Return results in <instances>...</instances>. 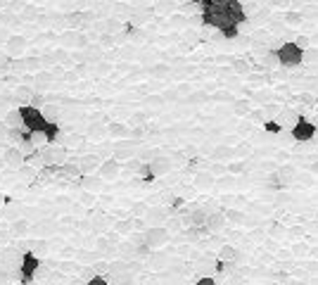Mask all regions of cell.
I'll return each instance as SVG.
<instances>
[{"instance_id":"obj_40","label":"cell","mask_w":318,"mask_h":285,"mask_svg":"<svg viewBox=\"0 0 318 285\" xmlns=\"http://www.w3.org/2000/svg\"><path fill=\"white\" fill-rule=\"evenodd\" d=\"M53 57H55V62H67V53L64 50H55Z\"/></svg>"},{"instance_id":"obj_45","label":"cell","mask_w":318,"mask_h":285,"mask_svg":"<svg viewBox=\"0 0 318 285\" xmlns=\"http://www.w3.org/2000/svg\"><path fill=\"white\" fill-rule=\"evenodd\" d=\"M311 171H313V174H318V160L313 162V164H311Z\"/></svg>"},{"instance_id":"obj_11","label":"cell","mask_w":318,"mask_h":285,"mask_svg":"<svg viewBox=\"0 0 318 285\" xmlns=\"http://www.w3.org/2000/svg\"><path fill=\"white\" fill-rule=\"evenodd\" d=\"M294 174H297V171H294V167H290V164H282V167H278V171L271 176V181H273V183H285V186H287V183H292V181H294Z\"/></svg>"},{"instance_id":"obj_1","label":"cell","mask_w":318,"mask_h":285,"mask_svg":"<svg viewBox=\"0 0 318 285\" xmlns=\"http://www.w3.org/2000/svg\"><path fill=\"white\" fill-rule=\"evenodd\" d=\"M304 48H299V45L294 43V41H290V43H282L278 50H275V55H278V62L282 64V67H287V69H292V67H299L301 62H304Z\"/></svg>"},{"instance_id":"obj_19","label":"cell","mask_w":318,"mask_h":285,"mask_svg":"<svg viewBox=\"0 0 318 285\" xmlns=\"http://www.w3.org/2000/svg\"><path fill=\"white\" fill-rule=\"evenodd\" d=\"M207 216H209V214L204 212V209H195V212L185 219V223H190V226H204V223H207Z\"/></svg>"},{"instance_id":"obj_23","label":"cell","mask_w":318,"mask_h":285,"mask_svg":"<svg viewBox=\"0 0 318 285\" xmlns=\"http://www.w3.org/2000/svg\"><path fill=\"white\" fill-rule=\"evenodd\" d=\"M211 183H214V176H211L209 171H202V174H197V186H200V188H209Z\"/></svg>"},{"instance_id":"obj_7","label":"cell","mask_w":318,"mask_h":285,"mask_svg":"<svg viewBox=\"0 0 318 285\" xmlns=\"http://www.w3.org/2000/svg\"><path fill=\"white\" fill-rule=\"evenodd\" d=\"M3 162H5V167H8L10 171H19L24 167V152L19 150V148H5Z\"/></svg>"},{"instance_id":"obj_12","label":"cell","mask_w":318,"mask_h":285,"mask_svg":"<svg viewBox=\"0 0 318 285\" xmlns=\"http://www.w3.org/2000/svg\"><path fill=\"white\" fill-rule=\"evenodd\" d=\"M102 160L98 157V155H83L81 160H79V167H81V174L86 176V174H93V171L100 169Z\"/></svg>"},{"instance_id":"obj_18","label":"cell","mask_w":318,"mask_h":285,"mask_svg":"<svg viewBox=\"0 0 318 285\" xmlns=\"http://www.w3.org/2000/svg\"><path fill=\"white\" fill-rule=\"evenodd\" d=\"M31 140H34V145H36L38 150H43V148H48V145H53V140H50V135H48L46 131H31Z\"/></svg>"},{"instance_id":"obj_8","label":"cell","mask_w":318,"mask_h":285,"mask_svg":"<svg viewBox=\"0 0 318 285\" xmlns=\"http://www.w3.org/2000/svg\"><path fill=\"white\" fill-rule=\"evenodd\" d=\"M24 50H27V38L24 36L15 34L5 41V53H8V57H19Z\"/></svg>"},{"instance_id":"obj_44","label":"cell","mask_w":318,"mask_h":285,"mask_svg":"<svg viewBox=\"0 0 318 285\" xmlns=\"http://www.w3.org/2000/svg\"><path fill=\"white\" fill-rule=\"evenodd\" d=\"M273 5H278V8H285V5H290V0H271Z\"/></svg>"},{"instance_id":"obj_27","label":"cell","mask_w":318,"mask_h":285,"mask_svg":"<svg viewBox=\"0 0 318 285\" xmlns=\"http://www.w3.org/2000/svg\"><path fill=\"white\" fill-rule=\"evenodd\" d=\"M109 133L114 135V138H119V135H126V126H121V124H112V126H109Z\"/></svg>"},{"instance_id":"obj_46","label":"cell","mask_w":318,"mask_h":285,"mask_svg":"<svg viewBox=\"0 0 318 285\" xmlns=\"http://www.w3.org/2000/svg\"><path fill=\"white\" fill-rule=\"evenodd\" d=\"M0 254H3V247H0Z\"/></svg>"},{"instance_id":"obj_17","label":"cell","mask_w":318,"mask_h":285,"mask_svg":"<svg viewBox=\"0 0 318 285\" xmlns=\"http://www.w3.org/2000/svg\"><path fill=\"white\" fill-rule=\"evenodd\" d=\"M5 124H8L10 128H22V126H24V116H22V109H19V107L10 109L8 114H5Z\"/></svg>"},{"instance_id":"obj_26","label":"cell","mask_w":318,"mask_h":285,"mask_svg":"<svg viewBox=\"0 0 318 285\" xmlns=\"http://www.w3.org/2000/svg\"><path fill=\"white\" fill-rule=\"evenodd\" d=\"M98 29H100V31H117V29H121V27H119V22H114V19H105V22L98 24Z\"/></svg>"},{"instance_id":"obj_30","label":"cell","mask_w":318,"mask_h":285,"mask_svg":"<svg viewBox=\"0 0 318 285\" xmlns=\"http://www.w3.org/2000/svg\"><path fill=\"white\" fill-rule=\"evenodd\" d=\"M299 116H297V112H292V109H285L282 112V121H287V124H294Z\"/></svg>"},{"instance_id":"obj_9","label":"cell","mask_w":318,"mask_h":285,"mask_svg":"<svg viewBox=\"0 0 318 285\" xmlns=\"http://www.w3.org/2000/svg\"><path fill=\"white\" fill-rule=\"evenodd\" d=\"M98 174H100L102 181H114V178L121 174V164H119L117 160H107L100 164V169H98Z\"/></svg>"},{"instance_id":"obj_5","label":"cell","mask_w":318,"mask_h":285,"mask_svg":"<svg viewBox=\"0 0 318 285\" xmlns=\"http://www.w3.org/2000/svg\"><path fill=\"white\" fill-rule=\"evenodd\" d=\"M60 41H62L64 48H86V45H88V38H86V34H83V31H79V29H67Z\"/></svg>"},{"instance_id":"obj_16","label":"cell","mask_w":318,"mask_h":285,"mask_svg":"<svg viewBox=\"0 0 318 285\" xmlns=\"http://www.w3.org/2000/svg\"><path fill=\"white\" fill-rule=\"evenodd\" d=\"M150 167H152V174H155V176H164V174L171 171V162L166 160V157H155V160L150 162Z\"/></svg>"},{"instance_id":"obj_21","label":"cell","mask_w":318,"mask_h":285,"mask_svg":"<svg viewBox=\"0 0 318 285\" xmlns=\"http://www.w3.org/2000/svg\"><path fill=\"white\" fill-rule=\"evenodd\" d=\"M138 152L133 145H119L117 148V160H131V157H136Z\"/></svg>"},{"instance_id":"obj_10","label":"cell","mask_w":318,"mask_h":285,"mask_svg":"<svg viewBox=\"0 0 318 285\" xmlns=\"http://www.w3.org/2000/svg\"><path fill=\"white\" fill-rule=\"evenodd\" d=\"M226 12L230 15V19H233L235 24H245L247 22V12H245V8H242L240 0H230L226 5Z\"/></svg>"},{"instance_id":"obj_35","label":"cell","mask_w":318,"mask_h":285,"mask_svg":"<svg viewBox=\"0 0 318 285\" xmlns=\"http://www.w3.org/2000/svg\"><path fill=\"white\" fill-rule=\"evenodd\" d=\"M136 223H131V221H121V223H117V231L119 233H131V228H133Z\"/></svg>"},{"instance_id":"obj_25","label":"cell","mask_w":318,"mask_h":285,"mask_svg":"<svg viewBox=\"0 0 318 285\" xmlns=\"http://www.w3.org/2000/svg\"><path fill=\"white\" fill-rule=\"evenodd\" d=\"M12 231H15V235H22V233L29 231V221L27 219H17V221L12 223Z\"/></svg>"},{"instance_id":"obj_32","label":"cell","mask_w":318,"mask_h":285,"mask_svg":"<svg viewBox=\"0 0 318 285\" xmlns=\"http://www.w3.org/2000/svg\"><path fill=\"white\" fill-rule=\"evenodd\" d=\"M79 273H81V280H86V283H88V280H91V278L95 276L98 271H95V268H81Z\"/></svg>"},{"instance_id":"obj_34","label":"cell","mask_w":318,"mask_h":285,"mask_svg":"<svg viewBox=\"0 0 318 285\" xmlns=\"http://www.w3.org/2000/svg\"><path fill=\"white\" fill-rule=\"evenodd\" d=\"M216 157H218V160H230V157H233V150H228V148H218Z\"/></svg>"},{"instance_id":"obj_36","label":"cell","mask_w":318,"mask_h":285,"mask_svg":"<svg viewBox=\"0 0 318 285\" xmlns=\"http://www.w3.org/2000/svg\"><path fill=\"white\" fill-rule=\"evenodd\" d=\"M10 131H12V128H10L5 121H0V140H8V138H10Z\"/></svg>"},{"instance_id":"obj_41","label":"cell","mask_w":318,"mask_h":285,"mask_svg":"<svg viewBox=\"0 0 318 285\" xmlns=\"http://www.w3.org/2000/svg\"><path fill=\"white\" fill-rule=\"evenodd\" d=\"M83 186H86V188H91V190H95V188L100 186V183H98L95 178H83Z\"/></svg>"},{"instance_id":"obj_38","label":"cell","mask_w":318,"mask_h":285,"mask_svg":"<svg viewBox=\"0 0 318 285\" xmlns=\"http://www.w3.org/2000/svg\"><path fill=\"white\" fill-rule=\"evenodd\" d=\"M266 131H271V133H278V131H280V121H266Z\"/></svg>"},{"instance_id":"obj_20","label":"cell","mask_w":318,"mask_h":285,"mask_svg":"<svg viewBox=\"0 0 318 285\" xmlns=\"http://www.w3.org/2000/svg\"><path fill=\"white\" fill-rule=\"evenodd\" d=\"M31 90L27 88V86H17V90H15V100L17 102H22V105H27V102H31Z\"/></svg>"},{"instance_id":"obj_22","label":"cell","mask_w":318,"mask_h":285,"mask_svg":"<svg viewBox=\"0 0 318 285\" xmlns=\"http://www.w3.org/2000/svg\"><path fill=\"white\" fill-rule=\"evenodd\" d=\"M17 176L22 178V181H27V183H31V181L36 178V167H22V169L17 171Z\"/></svg>"},{"instance_id":"obj_6","label":"cell","mask_w":318,"mask_h":285,"mask_svg":"<svg viewBox=\"0 0 318 285\" xmlns=\"http://www.w3.org/2000/svg\"><path fill=\"white\" fill-rule=\"evenodd\" d=\"M41 152V162L48 164V167H53V164H64V157H67V150L64 148H53V145H48L43 148Z\"/></svg>"},{"instance_id":"obj_14","label":"cell","mask_w":318,"mask_h":285,"mask_svg":"<svg viewBox=\"0 0 318 285\" xmlns=\"http://www.w3.org/2000/svg\"><path fill=\"white\" fill-rule=\"evenodd\" d=\"M22 257H24V254H17L15 249H8V252L0 254V266L3 268H17V266H22Z\"/></svg>"},{"instance_id":"obj_42","label":"cell","mask_w":318,"mask_h":285,"mask_svg":"<svg viewBox=\"0 0 318 285\" xmlns=\"http://www.w3.org/2000/svg\"><path fill=\"white\" fill-rule=\"evenodd\" d=\"M43 102H46V98H43V95H34V98H31V105H36V107H41Z\"/></svg>"},{"instance_id":"obj_3","label":"cell","mask_w":318,"mask_h":285,"mask_svg":"<svg viewBox=\"0 0 318 285\" xmlns=\"http://www.w3.org/2000/svg\"><path fill=\"white\" fill-rule=\"evenodd\" d=\"M292 138L297 143H309L316 138V124H311L309 119L299 116L294 124H292Z\"/></svg>"},{"instance_id":"obj_43","label":"cell","mask_w":318,"mask_h":285,"mask_svg":"<svg viewBox=\"0 0 318 285\" xmlns=\"http://www.w3.org/2000/svg\"><path fill=\"white\" fill-rule=\"evenodd\" d=\"M93 268H95V271H98V273H105V271H107V264H95V266H93Z\"/></svg>"},{"instance_id":"obj_13","label":"cell","mask_w":318,"mask_h":285,"mask_svg":"<svg viewBox=\"0 0 318 285\" xmlns=\"http://www.w3.org/2000/svg\"><path fill=\"white\" fill-rule=\"evenodd\" d=\"M204 226H207V231H209V233H221L223 228H226V214H221V212L209 214Z\"/></svg>"},{"instance_id":"obj_29","label":"cell","mask_w":318,"mask_h":285,"mask_svg":"<svg viewBox=\"0 0 318 285\" xmlns=\"http://www.w3.org/2000/svg\"><path fill=\"white\" fill-rule=\"evenodd\" d=\"M86 285H112V283H109V278H107V276H93Z\"/></svg>"},{"instance_id":"obj_31","label":"cell","mask_w":318,"mask_h":285,"mask_svg":"<svg viewBox=\"0 0 318 285\" xmlns=\"http://www.w3.org/2000/svg\"><path fill=\"white\" fill-rule=\"evenodd\" d=\"M157 10H162V12H171V10H176V3H171V0L157 3Z\"/></svg>"},{"instance_id":"obj_37","label":"cell","mask_w":318,"mask_h":285,"mask_svg":"<svg viewBox=\"0 0 318 285\" xmlns=\"http://www.w3.org/2000/svg\"><path fill=\"white\" fill-rule=\"evenodd\" d=\"M195 285H216V278H211V276H200Z\"/></svg>"},{"instance_id":"obj_33","label":"cell","mask_w":318,"mask_h":285,"mask_svg":"<svg viewBox=\"0 0 318 285\" xmlns=\"http://www.w3.org/2000/svg\"><path fill=\"white\" fill-rule=\"evenodd\" d=\"M297 102H304V105H316V98L309 95V93H301L299 98H297Z\"/></svg>"},{"instance_id":"obj_2","label":"cell","mask_w":318,"mask_h":285,"mask_svg":"<svg viewBox=\"0 0 318 285\" xmlns=\"http://www.w3.org/2000/svg\"><path fill=\"white\" fill-rule=\"evenodd\" d=\"M169 240H171V233H169V228H164V226H152V228H147V231L143 233V242H145L150 249L164 247Z\"/></svg>"},{"instance_id":"obj_39","label":"cell","mask_w":318,"mask_h":285,"mask_svg":"<svg viewBox=\"0 0 318 285\" xmlns=\"http://www.w3.org/2000/svg\"><path fill=\"white\" fill-rule=\"evenodd\" d=\"M294 43L299 45V48H304V50H306V48H309V38H306V36H297V38H294Z\"/></svg>"},{"instance_id":"obj_24","label":"cell","mask_w":318,"mask_h":285,"mask_svg":"<svg viewBox=\"0 0 318 285\" xmlns=\"http://www.w3.org/2000/svg\"><path fill=\"white\" fill-rule=\"evenodd\" d=\"M195 3H200L202 8H226L230 0H195Z\"/></svg>"},{"instance_id":"obj_4","label":"cell","mask_w":318,"mask_h":285,"mask_svg":"<svg viewBox=\"0 0 318 285\" xmlns=\"http://www.w3.org/2000/svg\"><path fill=\"white\" fill-rule=\"evenodd\" d=\"M41 268V259L34 254V252H27L24 257H22V266H19V273H22V283H31L34 278H36V271Z\"/></svg>"},{"instance_id":"obj_15","label":"cell","mask_w":318,"mask_h":285,"mask_svg":"<svg viewBox=\"0 0 318 285\" xmlns=\"http://www.w3.org/2000/svg\"><path fill=\"white\" fill-rule=\"evenodd\" d=\"M221 261H226V264H233L237 257H240V252H237L235 245H221L218 247V254H216Z\"/></svg>"},{"instance_id":"obj_28","label":"cell","mask_w":318,"mask_h":285,"mask_svg":"<svg viewBox=\"0 0 318 285\" xmlns=\"http://www.w3.org/2000/svg\"><path fill=\"white\" fill-rule=\"evenodd\" d=\"M60 271H62V273H76V271H81V268H79V264L67 261V264H60Z\"/></svg>"}]
</instances>
